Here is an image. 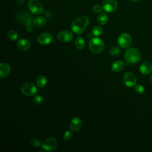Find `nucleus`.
<instances>
[{"mask_svg":"<svg viewBox=\"0 0 152 152\" xmlns=\"http://www.w3.org/2000/svg\"><path fill=\"white\" fill-rule=\"evenodd\" d=\"M89 23V19L87 16H81L75 19L71 24V29L75 34L82 33Z\"/></svg>","mask_w":152,"mask_h":152,"instance_id":"nucleus-1","label":"nucleus"},{"mask_svg":"<svg viewBox=\"0 0 152 152\" xmlns=\"http://www.w3.org/2000/svg\"><path fill=\"white\" fill-rule=\"evenodd\" d=\"M16 18L21 24L25 26L26 29L28 31L31 32L33 31L32 21L33 20H32L33 18L31 14L26 11H22L17 14Z\"/></svg>","mask_w":152,"mask_h":152,"instance_id":"nucleus-2","label":"nucleus"},{"mask_svg":"<svg viewBox=\"0 0 152 152\" xmlns=\"http://www.w3.org/2000/svg\"><path fill=\"white\" fill-rule=\"evenodd\" d=\"M124 58L128 64H134L138 62L141 59V53L137 49L129 48L125 52Z\"/></svg>","mask_w":152,"mask_h":152,"instance_id":"nucleus-3","label":"nucleus"},{"mask_svg":"<svg viewBox=\"0 0 152 152\" xmlns=\"http://www.w3.org/2000/svg\"><path fill=\"white\" fill-rule=\"evenodd\" d=\"M104 44L103 41L99 37H92L88 43L90 50L93 53H99L104 49Z\"/></svg>","mask_w":152,"mask_h":152,"instance_id":"nucleus-4","label":"nucleus"},{"mask_svg":"<svg viewBox=\"0 0 152 152\" xmlns=\"http://www.w3.org/2000/svg\"><path fill=\"white\" fill-rule=\"evenodd\" d=\"M28 8L34 14H40L43 11V6L38 0H30L28 3Z\"/></svg>","mask_w":152,"mask_h":152,"instance_id":"nucleus-5","label":"nucleus"},{"mask_svg":"<svg viewBox=\"0 0 152 152\" xmlns=\"http://www.w3.org/2000/svg\"><path fill=\"white\" fill-rule=\"evenodd\" d=\"M118 44L122 48H127L132 43L131 36L127 33L121 34L117 40Z\"/></svg>","mask_w":152,"mask_h":152,"instance_id":"nucleus-6","label":"nucleus"},{"mask_svg":"<svg viewBox=\"0 0 152 152\" xmlns=\"http://www.w3.org/2000/svg\"><path fill=\"white\" fill-rule=\"evenodd\" d=\"M21 91L27 96H33L37 92V87L32 83H26L21 86Z\"/></svg>","mask_w":152,"mask_h":152,"instance_id":"nucleus-7","label":"nucleus"},{"mask_svg":"<svg viewBox=\"0 0 152 152\" xmlns=\"http://www.w3.org/2000/svg\"><path fill=\"white\" fill-rule=\"evenodd\" d=\"M57 140L53 137L48 138L42 144V148L46 151H52L55 150L57 147Z\"/></svg>","mask_w":152,"mask_h":152,"instance_id":"nucleus-8","label":"nucleus"},{"mask_svg":"<svg viewBox=\"0 0 152 152\" xmlns=\"http://www.w3.org/2000/svg\"><path fill=\"white\" fill-rule=\"evenodd\" d=\"M123 81L126 86L128 87H132L136 85L137 78L133 73L128 72L124 75Z\"/></svg>","mask_w":152,"mask_h":152,"instance_id":"nucleus-9","label":"nucleus"},{"mask_svg":"<svg viewBox=\"0 0 152 152\" xmlns=\"http://www.w3.org/2000/svg\"><path fill=\"white\" fill-rule=\"evenodd\" d=\"M103 8L107 12H114L118 7L116 0H103Z\"/></svg>","mask_w":152,"mask_h":152,"instance_id":"nucleus-10","label":"nucleus"},{"mask_svg":"<svg viewBox=\"0 0 152 152\" xmlns=\"http://www.w3.org/2000/svg\"><path fill=\"white\" fill-rule=\"evenodd\" d=\"M53 40V36L49 33H43L37 36V41L40 45H48Z\"/></svg>","mask_w":152,"mask_h":152,"instance_id":"nucleus-11","label":"nucleus"},{"mask_svg":"<svg viewBox=\"0 0 152 152\" xmlns=\"http://www.w3.org/2000/svg\"><path fill=\"white\" fill-rule=\"evenodd\" d=\"M57 38L62 42H69L72 40L73 34L70 30H64L58 34Z\"/></svg>","mask_w":152,"mask_h":152,"instance_id":"nucleus-12","label":"nucleus"},{"mask_svg":"<svg viewBox=\"0 0 152 152\" xmlns=\"http://www.w3.org/2000/svg\"><path fill=\"white\" fill-rule=\"evenodd\" d=\"M82 125L81 119L78 116L74 117L69 124V128L72 131L75 132L80 129Z\"/></svg>","mask_w":152,"mask_h":152,"instance_id":"nucleus-13","label":"nucleus"},{"mask_svg":"<svg viewBox=\"0 0 152 152\" xmlns=\"http://www.w3.org/2000/svg\"><path fill=\"white\" fill-rule=\"evenodd\" d=\"M140 72L143 75H147L152 71V64L147 61L142 63L139 68Z\"/></svg>","mask_w":152,"mask_h":152,"instance_id":"nucleus-14","label":"nucleus"},{"mask_svg":"<svg viewBox=\"0 0 152 152\" xmlns=\"http://www.w3.org/2000/svg\"><path fill=\"white\" fill-rule=\"evenodd\" d=\"M11 72L10 66L5 62L0 64V77L1 78L7 77Z\"/></svg>","mask_w":152,"mask_h":152,"instance_id":"nucleus-15","label":"nucleus"},{"mask_svg":"<svg viewBox=\"0 0 152 152\" xmlns=\"http://www.w3.org/2000/svg\"><path fill=\"white\" fill-rule=\"evenodd\" d=\"M17 48L23 51H25V50H27L30 49V42L29 40H28L26 39L23 38V39H20L17 43Z\"/></svg>","mask_w":152,"mask_h":152,"instance_id":"nucleus-16","label":"nucleus"},{"mask_svg":"<svg viewBox=\"0 0 152 152\" xmlns=\"http://www.w3.org/2000/svg\"><path fill=\"white\" fill-rule=\"evenodd\" d=\"M125 66V63L123 61L117 60L115 61L112 65V70L114 72H120L121 71Z\"/></svg>","mask_w":152,"mask_h":152,"instance_id":"nucleus-17","label":"nucleus"},{"mask_svg":"<svg viewBox=\"0 0 152 152\" xmlns=\"http://www.w3.org/2000/svg\"><path fill=\"white\" fill-rule=\"evenodd\" d=\"M46 19L42 16H39L34 18L33 20V24L34 26L37 27H42L46 24Z\"/></svg>","mask_w":152,"mask_h":152,"instance_id":"nucleus-18","label":"nucleus"},{"mask_svg":"<svg viewBox=\"0 0 152 152\" xmlns=\"http://www.w3.org/2000/svg\"><path fill=\"white\" fill-rule=\"evenodd\" d=\"M48 83L47 78L44 75H40L37 77L36 80V85L38 87L42 88L44 87Z\"/></svg>","mask_w":152,"mask_h":152,"instance_id":"nucleus-19","label":"nucleus"},{"mask_svg":"<svg viewBox=\"0 0 152 152\" xmlns=\"http://www.w3.org/2000/svg\"><path fill=\"white\" fill-rule=\"evenodd\" d=\"M97 21L99 24L104 25L108 21V17L106 13L101 12L98 15Z\"/></svg>","mask_w":152,"mask_h":152,"instance_id":"nucleus-20","label":"nucleus"},{"mask_svg":"<svg viewBox=\"0 0 152 152\" xmlns=\"http://www.w3.org/2000/svg\"><path fill=\"white\" fill-rule=\"evenodd\" d=\"M75 44L77 49H82L85 46V41L83 38L81 36H78L76 38L75 41Z\"/></svg>","mask_w":152,"mask_h":152,"instance_id":"nucleus-21","label":"nucleus"},{"mask_svg":"<svg viewBox=\"0 0 152 152\" xmlns=\"http://www.w3.org/2000/svg\"><path fill=\"white\" fill-rule=\"evenodd\" d=\"M91 33L95 36H100L103 33V28L99 26H96L92 28Z\"/></svg>","mask_w":152,"mask_h":152,"instance_id":"nucleus-22","label":"nucleus"},{"mask_svg":"<svg viewBox=\"0 0 152 152\" xmlns=\"http://www.w3.org/2000/svg\"><path fill=\"white\" fill-rule=\"evenodd\" d=\"M18 34L17 32L14 30H10L8 32V37L12 41L16 40L18 39Z\"/></svg>","mask_w":152,"mask_h":152,"instance_id":"nucleus-23","label":"nucleus"},{"mask_svg":"<svg viewBox=\"0 0 152 152\" xmlns=\"http://www.w3.org/2000/svg\"><path fill=\"white\" fill-rule=\"evenodd\" d=\"M30 143V145L32 147H35V148H38V147L42 146V145L41 141L37 139V138L31 139Z\"/></svg>","mask_w":152,"mask_h":152,"instance_id":"nucleus-24","label":"nucleus"},{"mask_svg":"<svg viewBox=\"0 0 152 152\" xmlns=\"http://www.w3.org/2000/svg\"><path fill=\"white\" fill-rule=\"evenodd\" d=\"M134 90L136 93L138 94H142L144 92V88L141 84H136L134 87Z\"/></svg>","mask_w":152,"mask_h":152,"instance_id":"nucleus-25","label":"nucleus"},{"mask_svg":"<svg viewBox=\"0 0 152 152\" xmlns=\"http://www.w3.org/2000/svg\"><path fill=\"white\" fill-rule=\"evenodd\" d=\"M120 49L117 46H112L109 50V53L112 56H116L119 54Z\"/></svg>","mask_w":152,"mask_h":152,"instance_id":"nucleus-26","label":"nucleus"},{"mask_svg":"<svg viewBox=\"0 0 152 152\" xmlns=\"http://www.w3.org/2000/svg\"><path fill=\"white\" fill-rule=\"evenodd\" d=\"M33 101L36 104H41L43 102V98L39 94H36L34 96Z\"/></svg>","mask_w":152,"mask_h":152,"instance_id":"nucleus-27","label":"nucleus"},{"mask_svg":"<svg viewBox=\"0 0 152 152\" xmlns=\"http://www.w3.org/2000/svg\"><path fill=\"white\" fill-rule=\"evenodd\" d=\"M72 137V133L70 131H66L64 132L62 135V138L65 141H68Z\"/></svg>","mask_w":152,"mask_h":152,"instance_id":"nucleus-28","label":"nucleus"},{"mask_svg":"<svg viewBox=\"0 0 152 152\" xmlns=\"http://www.w3.org/2000/svg\"><path fill=\"white\" fill-rule=\"evenodd\" d=\"M103 9V6H101L100 5H95L93 7V11L94 12H100L102 11Z\"/></svg>","mask_w":152,"mask_h":152,"instance_id":"nucleus-29","label":"nucleus"},{"mask_svg":"<svg viewBox=\"0 0 152 152\" xmlns=\"http://www.w3.org/2000/svg\"><path fill=\"white\" fill-rule=\"evenodd\" d=\"M93 36H94V35H93L92 33L90 34V33H88L87 34V36H88V37L90 38H90H92V37H93Z\"/></svg>","mask_w":152,"mask_h":152,"instance_id":"nucleus-30","label":"nucleus"},{"mask_svg":"<svg viewBox=\"0 0 152 152\" xmlns=\"http://www.w3.org/2000/svg\"><path fill=\"white\" fill-rule=\"evenodd\" d=\"M150 80L151 83L152 84V73H151V75H150Z\"/></svg>","mask_w":152,"mask_h":152,"instance_id":"nucleus-31","label":"nucleus"},{"mask_svg":"<svg viewBox=\"0 0 152 152\" xmlns=\"http://www.w3.org/2000/svg\"><path fill=\"white\" fill-rule=\"evenodd\" d=\"M130 1H131V2H138V1H139L140 0H129Z\"/></svg>","mask_w":152,"mask_h":152,"instance_id":"nucleus-32","label":"nucleus"}]
</instances>
